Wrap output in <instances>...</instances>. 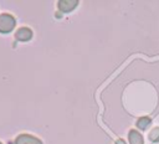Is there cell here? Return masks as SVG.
I'll return each mask as SVG.
<instances>
[{
  "label": "cell",
  "mask_w": 159,
  "mask_h": 144,
  "mask_svg": "<svg viewBox=\"0 0 159 144\" xmlns=\"http://www.w3.org/2000/svg\"><path fill=\"white\" fill-rule=\"evenodd\" d=\"M0 144H2V143H1V142H0Z\"/></svg>",
  "instance_id": "9"
},
{
  "label": "cell",
  "mask_w": 159,
  "mask_h": 144,
  "mask_svg": "<svg viewBox=\"0 0 159 144\" xmlns=\"http://www.w3.org/2000/svg\"><path fill=\"white\" fill-rule=\"evenodd\" d=\"M15 19L10 14H1L0 15V32L1 34H9L15 27Z\"/></svg>",
  "instance_id": "1"
},
{
  "label": "cell",
  "mask_w": 159,
  "mask_h": 144,
  "mask_svg": "<svg viewBox=\"0 0 159 144\" xmlns=\"http://www.w3.org/2000/svg\"><path fill=\"white\" fill-rule=\"evenodd\" d=\"M128 138H129V142L130 144H144V140H143V137L139 132L132 129L129 130V134H128Z\"/></svg>",
  "instance_id": "5"
},
{
  "label": "cell",
  "mask_w": 159,
  "mask_h": 144,
  "mask_svg": "<svg viewBox=\"0 0 159 144\" xmlns=\"http://www.w3.org/2000/svg\"><path fill=\"white\" fill-rule=\"evenodd\" d=\"M32 36H34L32 30L29 29V27H20V29L15 32V38H16L17 41H22V42L31 40Z\"/></svg>",
  "instance_id": "3"
},
{
  "label": "cell",
  "mask_w": 159,
  "mask_h": 144,
  "mask_svg": "<svg viewBox=\"0 0 159 144\" xmlns=\"http://www.w3.org/2000/svg\"><path fill=\"white\" fill-rule=\"evenodd\" d=\"M149 139L154 143H158L159 142V128H154L150 130L149 133Z\"/></svg>",
  "instance_id": "7"
},
{
  "label": "cell",
  "mask_w": 159,
  "mask_h": 144,
  "mask_svg": "<svg viewBox=\"0 0 159 144\" xmlns=\"http://www.w3.org/2000/svg\"><path fill=\"white\" fill-rule=\"evenodd\" d=\"M15 144H42V142L31 134H20L15 139Z\"/></svg>",
  "instance_id": "2"
},
{
  "label": "cell",
  "mask_w": 159,
  "mask_h": 144,
  "mask_svg": "<svg viewBox=\"0 0 159 144\" xmlns=\"http://www.w3.org/2000/svg\"><path fill=\"white\" fill-rule=\"evenodd\" d=\"M116 144H125V142L123 139H117L116 140Z\"/></svg>",
  "instance_id": "8"
},
{
  "label": "cell",
  "mask_w": 159,
  "mask_h": 144,
  "mask_svg": "<svg viewBox=\"0 0 159 144\" xmlns=\"http://www.w3.org/2000/svg\"><path fill=\"white\" fill-rule=\"evenodd\" d=\"M78 5L77 0H60L58 1V9L62 12H70L73 9H76Z\"/></svg>",
  "instance_id": "4"
},
{
  "label": "cell",
  "mask_w": 159,
  "mask_h": 144,
  "mask_svg": "<svg viewBox=\"0 0 159 144\" xmlns=\"http://www.w3.org/2000/svg\"><path fill=\"white\" fill-rule=\"evenodd\" d=\"M150 124H152V119L149 117H140L137 120V127L139 129H142V130H145Z\"/></svg>",
  "instance_id": "6"
}]
</instances>
